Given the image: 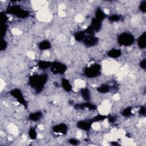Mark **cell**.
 <instances>
[{
  "instance_id": "22",
  "label": "cell",
  "mask_w": 146,
  "mask_h": 146,
  "mask_svg": "<svg viewBox=\"0 0 146 146\" xmlns=\"http://www.w3.org/2000/svg\"><path fill=\"white\" fill-rule=\"evenodd\" d=\"M132 107H128L124 108L122 111V115L125 117H128L131 115L132 114Z\"/></svg>"
},
{
  "instance_id": "19",
  "label": "cell",
  "mask_w": 146,
  "mask_h": 146,
  "mask_svg": "<svg viewBox=\"0 0 146 146\" xmlns=\"http://www.w3.org/2000/svg\"><path fill=\"white\" fill-rule=\"evenodd\" d=\"M81 94L84 100L86 101H89L90 99V91L87 88L82 89L81 91Z\"/></svg>"
},
{
  "instance_id": "18",
  "label": "cell",
  "mask_w": 146,
  "mask_h": 146,
  "mask_svg": "<svg viewBox=\"0 0 146 146\" xmlns=\"http://www.w3.org/2000/svg\"><path fill=\"white\" fill-rule=\"evenodd\" d=\"M86 36V34L85 33V31H80V32H77L74 34L75 40L78 42H81V41L83 42Z\"/></svg>"
},
{
  "instance_id": "17",
  "label": "cell",
  "mask_w": 146,
  "mask_h": 146,
  "mask_svg": "<svg viewBox=\"0 0 146 146\" xmlns=\"http://www.w3.org/2000/svg\"><path fill=\"white\" fill-rule=\"evenodd\" d=\"M110 86L107 84H102L97 87V91L101 94H106L110 91Z\"/></svg>"
},
{
  "instance_id": "20",
  "label": "cell",
  "mask_w": 146,
  "mask_h": 146,
  "mask_svg": "<svg viewBox=\"0 0 146 146\" xmlns=\"http://www.w3.org/2000/svg\"><path fill=\"white\" fill-rule=\"evenodd\" d=\"M52 62L49 61H41L38 63V67L42 70L47 69L51 67Z\"/></svg>"
},
{
  "instance_id": "1",
  "label": "cell",
  "mask_w": 146,
  "mask_h": 146,
  "mask_svg": "<svg viewBox=\"0 0 146 146\" xmlns=\"http://www.w3.org/2000/svg\"><path fill=\"white\" fill-rule=\"evenodd\" d=\"M48 81V75L46 74L34 75L29 79V83L31 86L36 91L41 92Z\"/></svg>"
},
{
  "instance_id": "29",
  "label": "cell",
  "mask_w": 146,
  "mask_h": 146,
  "mask_svg": "<svg viewBox=\"0 0 146 146\" xmlns=\"http://www.w3.org/2000/svg\"><path fill=\"white\" fill-rule=\"evenodd\" d=\"M140 66L141 68H142L143 69L145 70V67H146V60L145 59H144L143 60H142L140 63Z\"/></svg>"
},
{
  "instance_id": "5",
  "label": "cell",
  "mask_w": 146,
  "mask_h": 146,
  "mask_svg": "<svg viewBox=\"0 0 146 146\" xmlns=\"http://www.w3.org/2000/svg\"><path fill=\"white\" fill-rule=\"evenodd\" d=\"M51 70L52 73L55 74H63L67 70V66L61 62H52L51 67Z\"/></svg>"
},
{
  "instance_id": "23",
  "label": "cell",
  "mask_w": 146,
  "mask_h": 146,
  "mask_svg": "<svg viewBox=\"0 0 146 146\" xmlns=\"http://www.w3.org/2000/svg\"><path fill=\"white\" fill-rule=\"evenodd\" d=\"M29 136L30 138L33 140L36 139L37 138V133L34 128L32 127L30 128V129L29 131Z\"/></svg>"
},
{
  "instance_id": "30",
  "label": "cell",
  "mask_w": 146,
  "mask_h": 146,
  "mask_svg": "<svg viewBox=\"0 0 146 146\" xmlns=\"http://www.w3.org/2000/svg\"><path fill=\"white\" fill-rule=\"evenodd\" d=\"M108 120H109V122H114L115 120V118L114 116H111L108 118Z\"/></svg>"
},
{
  "instance_id": "24",
  "label": "cell",
  "mask_w": 146,
  "mask_h": 146,
  "mask_svg": "<svg viewBox=\"0 0 146 146\" xmlns=\"http://www.w3.org/2000/svg\"><path fill=\"white\" fill-rule=\"evenodd\" d=\"M121 17L120 15H112L111 16H110L108 17V20L110 21L111 22H118L120 20Z\"/></svg>"
},
{
  "instance_id": "14",
  "label": "cell",
  "mask_w": 146,
  "mask_h": 146,
  "mask_svg": "<svg viewBox=\"0 0 146 146\" xmlns=\"http://www.w3.org/2000/svg\"><path fill=\"white\" fill-rule=\"evenodd\" d=\"M42 116V113L41 111H37L30 114L29 116V118L33 122H37L41 119Z\"/></svg>"
},
{
  "instance_id": "9",
  "label": "cell",
  "mask_w": 146,
  "mask_h": 146,
  "mask_svg": "<svg viewBox=\"0 0 146 146\" xmlns=\"http://www.w3.org/2000/svg\"><path fill=\"white\" fill-rule=\"evenodd\" d=\"M92 121L91 120H81L77 123V127L83 131H87L90 130L92 125Z\"/></svg>"
},
{
  "instance_id": "11",
  "label": "cell",
  "mask_w": 146,
  "mask_h": 146,
  "mask_svg": "<svg viewBox=\"0 0 146 146\" xmlns=\"http://www.w3.org/2000/svg\"><path fill=\"white\" fill-rule=\"evenodd\" d=\"M93 28L95 32H98L102 28V22L98 20L95 18H93L91 20V24L90 25Z\"/></svg>"
},
{
  "instance_id": "2",
  "label": "cell",
  "mask_w": 146,
  "mask_h": 146,
  "mask_svg": "<svg viewBox=\"0 0 146 146\" xmlns=\"http://www.w3.org/2000/svg\"><path fill=\"white\" fill-rule=\"evenodd\" d=\"M118 42L120 46H129L134 43L135 38L129 33H123L118 36Z\"/></svg>"
},
{
  "instance_id": "25",
  "label": "cell",
  "mask_w": 146,
  "mask_h": 146,
  "mask_svg": "<svg viewBox=\"0 0 146 146\" xmlns=\"http://www.w3.org/2000/svg\"><path fill=\"white\" fill-rule=\"evenodd\" d=\"M139 9L144 13L146 12V1H142L139 5Z\"/></svg>"
},
{
  "instance_id": "8",
  "label": "cell",
  "mask_w": 146,
  "mask_h": 146,
  "mask_svg": "<svg viewBox=\"0 0 146 146\" xmlns=\"http://www.w3.org/2000/svg\"><path fill=\"white\" fill-rule=\"evenodd\" d=\"M53 130L55 133L65 135L67 132L68 127L65 124L61 123L54 126L53 128Z\"/></svg>"
},
{
  "instance_id": "4",
  "label": "cell",
  "mask_w": 146,
  "mask_h": 146,
  "mask_svg": "<svg viewBox=\"0 0 146 146\" xmlns=\"http://www.w3.org/2000/svg\"><path fill=\"white\" fill-rule=\"evenodd\" d=\"M8 12L9 13H11L12 15H14L20 18H26L29 16V12L25 10L21 9L18 7L14 6L11 8H10L8 10Z\"/></svg>"
},
{
  "instance_id": "13",
  "label": "cell",
  "mask_w": 146,
  "mask_h": 146,
  "mask_svg": "<svg viewBox=\"0 0 146 146\" xmlns=\"http://www.w3.org/2000/svg\"><path fill=\"white\" fill-rule=\"evenodd\" d=\"M107 55L108 57L112 58H119V57L121 56L122 55V52L119 49H113L110 50Z\"/></svg>"
},
{
  "instance_id": "15",
  "label": "cell",
  "mask_w": 146,
  "mask_h": 146,
  "mask_svg": "<svg viewBox=\"0 0 146 146\" xmlns=\"http://www.w3.org/2000/svg\"><path fill=\"white\" fill-rule=\"evenodd\" d=\"M62 86L63 89L67 92H70L72 90V86L70 84V82L66 79H62V82H61Z\"/></svg>"
},
{
  "instance_id": "21",
  "label": "cell",
  "mask_w": 146,
  "mask_h": 146,
  "mask_svg": "<svg viewBox=\"0 0 146 146\" xmlns=\"http://www.w3.org/2000/svg\"><path fill=\"white\" fill-rule=\"evenodd\" d=\"M108 116L106 115H97L95 117H94L91 121L92 122H100V121H102L105 120L106 119H107Z\"/></svg>"
},
{
  "instance_id": "10",
  "label": "cell",
  "mask_w": 146,
  "mask_h": 146,
  "mask_svg": "<svg viewBox=\"0 0 146 146\" xmlns=\"http://www.w3.org/2000/svg\"><path fill=\"white\" fill-rule=\"evenodd\" d=\"M138 46L140 49H145L146 47V32H144L138 38L137 41Z\"/></svg>"
},
{
  "instance_id": "12",
  "label": "cell",
  "mask_w": 146,
  "mask_h": 146,
  "mask_svg": "<svg viewBox=\"0 0 146 146\" xmlns=\"http://www.w3.org/2000/svg\"><path fill=\"white\" fill-rule=\"evenodd\" d=\"M107 16L106 13L100 8H98L95 12V18L100 22L103 21L106 18Z\"/></svg>"
},
{
  "instance_id": "16",
  "label": "cell",
  "mask_w": 146,
  "mask_h": 146,
  "mask_svg": "<svg viewBox=\"0 0 146 146\" xmlns=\"http://www.w3.org/2000/svg\"><path fill=\"white\" fill-rule=\"evenodd\" d=\"M38 47L40 50H47L51 48V44L48 41H46V40L43 41L39 44Z\"/></svg>"
},
{
  "instance_id": "28",
  "label": "cell",
  "mask_w": 146,
  "mask_h": 146,
  "mask_svg": "<svg viewBox=\"0 0 146 146\" xmlns=\"http://www.w3.org/2000/svg\"><path fill=\"white\" fill-rule=\"evenodd\" d=\"M145 112H146V108L144 106H142L139 109V114L143 116L145 115Z\"/></svg>"
},
{
  "instance_id": "27",
  "label": "cell",
  "mask_w": 146,
  "mask_h": 146,
  "mask_svg": "<svg viewBox=\"0 0 146 146\" xmlns=\"http://www.w3.org/2000/svg\"><path fill=\"white\" fill-rule=\"evenodd\" d=\"M7 42L4 40V39H2V41H1V50L3 51V50H5L6 49V48H7Z\"/></svg>"
},
{
  "instance_id": "6",
  "label": "cell",
  "mask_w": 146,
  "mask_h": 146,
  "mask_svg": "<svg viewBox=\"0 0 146 146\" xmlns=\"http://www.w3.org/2000/svg\"><path fill=\"white\" fill-rule=\"evenodd\" d=\"M10 94L13 96L18 102L27 107V103L25 99L22 91L18 89H15L10 91Z\"/></svg>"
},
{
  "instance_id": "26",
  "label": "cell",
  "mask_w": 146,
  "mask_h": 146,
  "mask_svg": "<svg viewBox=\"0 0 146 146\" xmlns=\"http://www.w3.org/2000/svg\"><path fill=\"white\" fill-rule=\"evenodd\" d=\"M69 143L70 144H71V145H78L79 143H80V141L75 139H74V138H71V139H70L69 140Z\"/></svg>"
},
{
  "instance_id": "7",
  "label": "cell",
  "mask_w": 146,
  "mask_h": 146,
  "mask_svg": "<svg viewBox=\"0 0 146 146\" xmlns=\"http://www.w3.org/2000/svg\"><path fill=\"white\" fill-rule=\"evenodd\" d=\"M98 38L94 36H89L87 35L85 37L83 42L86 46H95L98 43Z\"/></svg>"
},
{
  "instance_id": "3",
  "label": "cell",
  "mask_w": 146,
  "mask_h": 146,
  "mask_svg": "<svg viewBox=\"0 0 146 146\" xmlns=\"http://www.w3.org/2000/svg\"><path fill=\"white\" fill-rule=\"evenodd\" d=\"M101 68L102 66L99 64L95 63L85 69V75L90 78H96L100 75L101 73Z\"/></svg>"
}]
</instances>
